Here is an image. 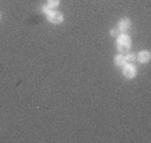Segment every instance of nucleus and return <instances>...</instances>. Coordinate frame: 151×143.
Returning a JSON list of instances; mask_svg holds the SVG:
<instances>
[{
  "label": "nucleus",
  "mask_w": 151,
  "mask_h": 143,
  "mask_svg": "<svg viewBox=\"0 0 151 143\" xmlns=\"http://www.w3.org/2000/svg\"><path fill=\"white\" fill-rule=\"evenodd\" d=\"M131 28V20L128 17H122V19L118 22V29L119 32H127Z\"/></svg>",
  "instance_id": "nucleus-3"
},
{
  "label": "nucleus",
  "mask_w": 151,
  "mask_h": 143,
  "mask_svg": "<svg viewBox=\"0 0 151 143\" xmlns=\"http://www.w3.org/2000/svg\"><path fill=\"white\" fill-rule=\"evenodd\" d=\"M116 44H131V37L127 34H120L116 36Z\"/></svg>",
  "instance_id": "nucleus-5"
},
{
  "label": "nucleus",
  "mask_w": 151,
  "mask_h": 143,
  "mask_svg": "<svg viewBox=\"0 0 151 143\" xmlns=\"http://www.w3.org/2000/svg\"><path fill=\"white\" fill-rule=\"evenodd\" d=\"M60 4V0H47V6L51 9H55Z\"/></svg>",
  "instance_id": "nucleus-9"
},
{
  "label": "nucleus",
  "mask_w": 151,
  "mask_h": 143,
  "mask_svg": "<svg viewBox=\"0 0 151 143\" xmlns=\"http://www.w3.org/2000/svg\"><path fill=\"white\" fill-rule=\"evenodd\" d=\"M114 63H115V66H118V67H123L127 62H126V59H124V55L123 54H118L116 56L114 57Z\"/></svg>",
  "instance_id": "nucleus-6"
},
{
  "label": "nucleus",
  "mask_w": 151,
  "mask_h": 143,
  "mask_svg": "<svg viewBox=\"0 0 151 143\" xmlns=\"http://www.w3.org/2000/svg\"><path fill=\"white\" fill-rule=\"evenodd\" d=\"M124 59L127 63H132V62H135L137 60V55L135 54H131V52H127V54L124 55Z\"/></svg>",
  "instance_id": "nucleus-8"
},
{
  "label": "nucleus",
  "mask_w": 151,
  "mask_h": 143,
  "mask_svg": "<svg viewBox=\"0 0 151 143\" xmlns=\"http://www.w3.org/2000/svg\"><path fill=\"white\" fill-rule=\"evenodd\" d=\"M150 52L147 51V50H145V51H140L139 54H138V56H137V60L139 62V63H142V64H146V63H148L150 62Z\"/></svg>",
  "instance_id": "nucleus-4"
},
{
  "label": "nucleus",
  "mask_w": 151,
  "mask_h": 143,
  "mask_svg": "<svg viewBox=\"0 0 151 143\" xmlns=\"http://www.w3.org/2000/svg\"><path fill=\"white\" fill-rule=\"evenodd\" d=\"M116 50L119 54H127L131 50V44H116Z\"/></svg>",
  "instance_id": "nucleus-7"
},
{
  "label": "nucleus",
  "mask_w": 151,
  "mask_h": 143,
  "mask_svg": "<svg viewBox=\"0 0 151 143\" xmlns=\"http://www.w3.org/2000/svg\"><path fill=\"white\" fill-rule=\"evenodd\" d=\"M63 19H64L63 14H60V12H58V11H51L47 15V20L52 24H60L63 22Z\"/></svg>",
  "instance_id": "nucleus-2"
},
{
  "label": "nucleus",
  "mask_w": 151,
  "mask_h": 143,
  "mask_svg": "<svg viewBox=\"0 0 151 143\" xmlns=\"http://www.w3.org/2000/svg\"><path fill=\"white\" fill-rule=\"evenodd\" d=\"M42 11H43V14L48 15L50 12H51V11H54V9H51V8H50L48 6H43V7H42Z\"/></svg>",
  "instance_id": "nucleus-10"
},
{
  "label": "nucleus",
  "mask_w": 151,
  "mask_h": 143,
  "mask_svg": "<svg viewBox=\"0 0 151 143\" xmlns=\"http://www.w3.org/2000/svg\"><path fill=\"white\" fill-rule=\"evenodd\" d=\"M110 35H111V36H114V37H116L118 35H119V29H118V28H112L111 31H110Z\"/></svg>",
  "instance_id": "nucleus-11"
},
{
  "label": "nucleus",
  "mask_w": 151,
  "mask_h": 143,
  "mask_svg": "<svg viewBox=\"0 0 151 143\" xmlns=\"http://www.w3.org/2000/svg\"><path fill=\"white\" fill-rule=\"evenodd\" d=\"M123 75L126 79H134L137 76V67L132 63H126L123 66Z\"/></svg>",
  "instance_id": "nucleus-1"
}]
</instances>
